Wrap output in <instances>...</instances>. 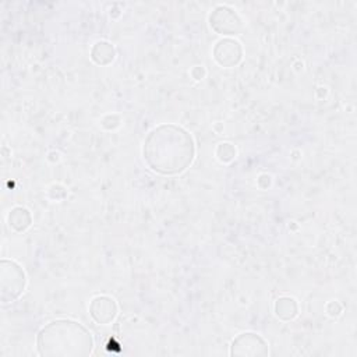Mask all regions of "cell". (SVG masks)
Returning a JSON list of instances; mask_svg holds the SVG:
<instances>
[{
	"label": "cell",
	"instance_id": "cell-1",
	"mask_svg": "<svg viewBox=\"0 0 357 357\" xmlns=\"http://www.w3.org/2000/svg\"><path fill=\"white\" fill-rule=\"evenodd\" d=\"M142 152L152 170L162 174H176L190 166L195 148L192 137L184 128L162 124L148 134Z\"/></svg>",
	"mask_w": 357,
	"mask_h": 357
},
{
	"label": "cell",
	"instance_id": "cell-3",
	"mask_svg": "<svg viewBox=\"0 0 357 357\" xmlns=\"http://www.w3.org/2000/svg\"><path fill=\"white\" fill-rule=\"evenodd\" d=\"M0 286H1V301H14L24 291L25 273L13 261H1L0 266Z\"/></svg>",
	"mask_w": 357,
	"mask_h": 357
},
{
	"label": "cell",
	"instance_id": "cell-6",
	"mask_svg": "<svg viewBox=\"0 0 357 357\" xmlns=\"http://www.w3.org/2000/svg\"><path fill=\"white\" fill-rule=\"evenodd\" d=\"M241 46L234 39H222L213 47V57L223 67L236 66L241 59Z\"/></svg>",
	"mask_w": 357,
	"mask_h": 357
},
{
	"label": "cell",
	"instance_id": "cell-7",
	"mask_svg": "<svg viewBox=\"0 0 357 357\" xmlns=\"http://www.w3.org/2000/svg\"><path fill=\"white\" fill-rule=\"evenodd\" d=\"M89 312L98 324H109L116 317L117 305L113 298L106 296H98L91 301Z\"/></svg>",
	"mask_w": 357,
	"mask_h": 357
},
{
	"label": "cell",
	"instance_id": "cell-5",
	"mask_svg": "<svg viewBox=\"0 0 357 357\" xmlns=\"http://www.w3.org/2000/svg\"><path fill=\"white\" fill-rule=\"evenodd\" d=\"M233 356H266L268 344L265 340L252 332L238 335L231 343Z\"/></svg>",
	"mask_w": 357,
	"mask_h": 357
},
{
	"label": "cell",
	"instance_id": "cell-8",
	"mask_svg": "<svg viewBox=\"0 0 357 357\" xmlns=\"http://www.w3.org/2000/svg\"><path fill=\"white\" fill-rule=\"evenodd\" d=\"M91 54H92L93 61H96L98 64H106V63L113 60L114 49L107 42H98L92 47V53Z\"/></svg>",
	"mask_w": 357,
	"mask_h": 357
},
{
	"label": "cell",
	"instance_id": "cell-9",
	"mask_svg": "<svg viewBox=\"0 0 357 357\" xmlns=\"http://www.w3.org/2000/svg\"><path fill=\"white\" fill-rule=\"evenodd\" d=\"M275 311L282 319H291L297 314V304L290 297H282L276 301Z\"/></svg>",
	"mask_w": 357,
	"mask_h": 357
},
{
	"label": "cell",
	"instance_id": "cell-10",
	"mask_svg": "<svg viewBox=\"0 0 357 357\" xmlns=\"http://www.w3.org/2000/svg\"><path fill=\"white\" fill-rule=\"evenodd\" d=\"M10 226H13L15 230H24L31 223V215L24 208H15L10 213Z\"/></svg>",
	"mask_w": 357,
	"mask_h": 357
},
{
	"label": "cell",
	"instance_id": "cell-4",
	"mask_svg": "<svg viewBox=\"0 0 357 357\" xmlns=\"http://www.w3.org/2000/svg\"><path fill=\"white\" fill-rule=\"evenodd\" d=\"M211 26L222 35H236L241 31V20L237 13L227 6H218L209 15Z\"/></svg>",
	"mask_w": 357,
	"mask_h": 357
},
{
	"label": "cell",
	"instance_id": "cell-2",
	"mask_svg": "<svg viewBox=\"0 0 357 357\" xmlns=\"http://www.w3.org/2000/svg\"><path fill=\"white\" fill-rule=\"evenodd\" d=\"M40 356L46 357H84L91 354L93 339L79 322L57 319L45 325L36 337Z\"/></svg>",
	"mask_w": 357,
	"mask_h": 357
}]
</instances>
